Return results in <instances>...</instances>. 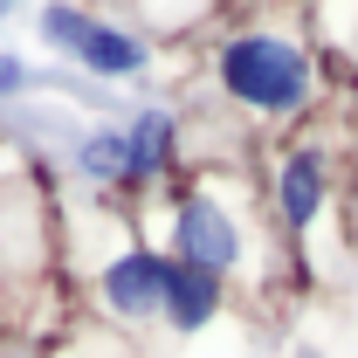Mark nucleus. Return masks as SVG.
I'll list each match as a JSON object with an SVG mask.
<instances>
[{
  "instance_id": "obj_1",
  "label": "nucleus",
  "mask_w": 358,
  "mask_h": 358,
  "mask_svg": "<svg viewBox=\"0 0 358 358\" xmlns=\"http://www.w3.org/2000/svg\"><path fill=\"white\" fill-rule=\"evenodd\" d=\"M214 96L248 124H289L324 96L317 48L282 21H241L214 42Z\"/></svg>"
},
{
  "instance_id": "obj_2",
  "label": "nucleus",
  "mask_w": 358,
  "mask_h": 358,
  "mask_svg": "<svg viewBox=\"0 0 358 358\" xmlns=\"http://www.w3.org/2000/svg\"><path fill=\"white\" fill-rule=\"evenodd\" d=\"M159 248L173 262H193L207 275H221V282H234L248 268V255H255V227H248V214L234 207V193L221 179L200 173L166 200V241Z\"/></svg>"
},
{
  "instance_id": "obj_3",
  "label": "nucleus",
  "mask_w": 358,
  "mask_h": 358,
  "mask_svg": "<svg viewBox=\"0 0 358 358\" xmlns=\"http://www.w3.org/2000/svg\"><path fill=\"white\" fill-rule=\"evenodd\" d=\"M35 35L42 48L69 55L83 76L96 83H131L152 69V42L138 35L131 21H110V14H90V7H69V0H48L35 7Z\"/></svg>"
},
{
  "instance_id": "obj_4",
  "label": "nucleus",
  "mask_w": 358,
  "mask_h": 358,
  "mask_svg": "<svg viewBox=\"0 0 358 358\" xmlns=\"http://www.w3.org/2000/svg\"><path fill=\"white\" fill-rule=\"evenodd\" d=\"M166 268H173V255H166L152 234L131 227V234L96 262V303H103V317L124 324V331L159 324V310H166Z\"/></svg>"
},
{
  "instance_id": "obj_5",
  "label": "nucleus",
  "mask_w": 358,
  "mask_h": 358,
  "mask_svg": "<svg viewBox=\"0 0 358 358\" xmlns=\"http://www.w3.org/2000/svg\"><path fill=\"white\" fill-rule=\"evenodd\" d=\"M331 200H338V159H331V145L324 138H296L275 159V173H268V214H275V227L289 241H310L317 221L331 214Z\"/></svg>"
},
{
  "instance_id": "obj_6",
  "label": "nucleus",
  "mask_w": 358,
  "mask_h": 358,
  "mask_svg": "<svg viewBox=\"0 0 358 358\" xmlns=\"http://www.w3.org/2000/svg\"><path fill=\"white\" fill-rule=\"evenodd\" d=\"M124 145H131V173H124V200L166 186L179 166V110L173 103H145L124 117Z\"/></svg>"
},
{
  "instance_id": "obj_7",
  "label": "nucleus",
  "mask_w": 358,
  "mask_h": 358,
  "mask_svg": "<svg viewBox=\"0 0 358 358\" xmlns=\"http://www.w3.org/2000/svg\"><path fill=\"white\" fill-rule=\"evenodd\" d=\"M221 317H227V282L221 275H207V268H193V262L166 268V310H159V324L173 338H207Z\"/></svg>"
},
{
  "instance_id": "obj_8",
  "label": "nucleus",
  "mask_w": 358,
  "mask_h": 358,
  "mask_svg": "<svg viewBox=\"0 0 358 358\" xmlns=\"http://www.w3.org/2000/svg\"><path fill=\"white\" fill-rule=\"evenodd\" d=\"M69 166H76V179H83V186H96V193H117V200H124V173H131L124 124H90V131H76V145H69Z\"/></svg>"
},
{
  "instance_id": "obj_9",
  "label": "nucleus",
  "mask_w": 358,
  "mask_h": 358,
  "mask_svg": "<svg viewBox=\"0 0 358 358\" xmlns=\"http://www.w3.org/2000/svg\"><path fill=\"white\" fill-rule=\"evenodd\" d=\"M28 90H35V69H28L14 48H0V103H7V96H28Z\"/></svg>"
},
{
  "instance_id": "obj_10",
  "label": "nucleus",
  "mask_w": 358,
  "mask_h": 358,
  "mask_svg": "<svg viewBox=\"0 0 358 358\" xmlns=\"http://www.w3.org/2000/svg\"><path fill=\"white\" fill-rule=\"evenodd\" d=\"M7 14H14V7H0V21H7Z\"/></svg>"
}]
</instances>
